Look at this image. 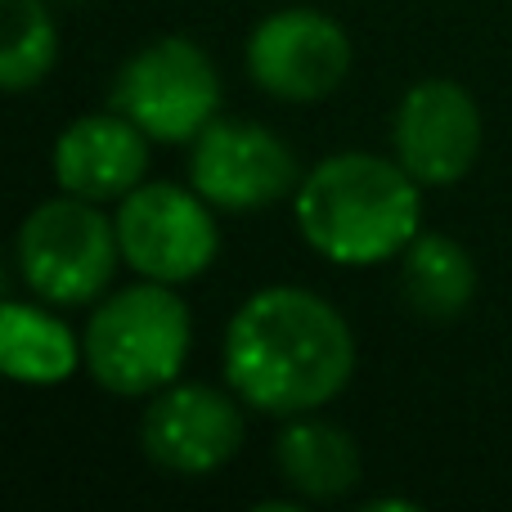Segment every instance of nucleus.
<instances>
[{"instance_id": "423d86ee", "label": "nucleus", "mask_w": 512, "mask_h": 512, "mask_svg": "<svg viewBox=\"0 0 512 512\" xmlns=\"http://www.w3.org/2000/svg\"><path fill=\"white\" fill-rule=\"evenodd\" d=\"M122 261L153 283H189L216 261L221 234L212 203L176 185H135L117 207Z\"/></svg>"}, {"instance_id": "6e6552de", "label": "nucleus", "mask_w": 512, "mask_h": 512, "mask_svg": "<svg viewBox=\"0 0 512 512\" xmlns=\"http://www.w3.org/2000/svg\"><path fill=\"white\" fill-rule=\"evenodd\" d=\"M396 162L427 189L459 185L481 153V108L459 81L427 77L405 90L391 122Z\"/></svg>"}, {"instance_id": "39448f33", "label": "nucleus", "mask_w": 512, "mask_h": 512, "mask_svg": "<svg viewBox=\"0 0 512 512\" xmlns=\"http://www.w3.org/2000/svg\"><path fill=\"white\" fill-rule=\"evenodd\" d=\"M113 108L158 144L198 140L221 108L216 63L203 54V45L185 41V36L149 41L117 72Z\"/></svg>"}, {"instance_id": "ddd939ff", "label": "nucleus", "mask_w": 512, "mask_h": 512, "mask_svg": "<svg viewBox=\"0 0 512 512\" xmlns=\"http://www.w3.org/2000/svg\"><path fill=\"white\" fill-rule=\"evenodd\" d=\"M400 292L414 315L450 324L477 297V265L463 243L445 239V234H418L400 252Z\"/></svg>"}, {"instance_id": "1a4fd4ad", "label": "nucleus", "mask_w": 512, "mask_h": 512, "mask_svg": "<svg viewBox=\"0 0 512 512\" xmlns=\"http://www.w3.org/2000/svg\"><path fill=\"white\" fill-rule=\"evenodd\" d=\"M189 185L221 212H261L297 194V158L265 126L212 122L189 153Z\"/></svg>"}, {"instance_id": "7ed1b4c3", "label": "nucleus", "mask_w": 512, "mask_h": 512, "mask_svg": "<svg viewBox=\"0 0 512 512\" xmlns=\"http://www.w3.org/2000/svg\"><path fill=\"white\" fill-rule=\"evenodd\" d=\"M194 342L189 306L171 292V283H140L90 315L81 351L86 369L113 396H158L180 378Z\"/></svg>"}, {"instance_id": "0eeeda50", "label": "nucleus", "mask_w": 512, "mask_h": 512, "mask_svg": "<svg viewBox=\"0 0 512 512\" xmlns=\"http://www.w3.org/2000/svg\"><path fill=\"white\" fill-rule=\"evenodd\" d=\"M248 72L265 95L283 104H315L351 72V41L342 23L310 5L274 9L248 36Z\"/></svg>"}, {"instance_id": "f257e3e1", "label": "nucleus", "mask_w": 512, "mask_h": 512, "mask_svg": "<svg viewBox=\"0 0 512 512\" xmlns=\"http://www.w3.org/2000/svg\"><path fill=\"white\" fill-rule=\"evenodd\" d=\"M225 382L256 414L297 418L342 396L355 373L346 319L310 288H261L234 310L221 346Z\"/></svg>"}, {"instance_id": "9b49d317", "label": "nucleus", "mask_w": 512, "mask_h": 512, "mask_svg": "<svg viewBox=\"0 0 512 512\" xmlns=\"http://www.w3.org/2000/svg\"><path fill=\"white\" fill-rule=\"evenodd\" d=\"M149 167V135L126 113H86L54 140V180L86 203H122Z\"/></svg>"}, {"instance_id": "2eb2a0df", "label": "nucleus", "mask_w": 512, "mask_h": 512, "mask_svg": "<svg viewBox=\"0 0 512 512\" xmlns=\"http://www.w3.org/2000/svg\"><path fill=\"white\" fill-rule=\"evenodd\" d=\"M5 45H0V86L9 95L41 86L59 59V32L41 0H0Z\"/></svg>"}, {"instance_id": "f03ea898", "label": "nucleus", "mask_w": 512, "mask_h": 512, "mask_svg": "<svg viewBox=\"0 0 512 512\" xmlns=\"http://www.w3.org/2000/svg\"><path fill=\"white\" fill-rule=\"evenodd\" d=\"M292 207L301 239L333 265H382L423 234L418 180L373 153L324 158L297 185Z\"/></svg>"}, {"instance_id": "20e7f679", "label": "nucleus", "mask_w": 512, "mask_h": 512, "mask_svg": "<svg viewBox=\"0 0 512 512\" xmlns=\"http://www.w3.org/2000/svg\"><path fill=\"white\" fill-rule=\"evenodd\" d=\"M117 225L99 203L68 194L41 203L18 230V270L36 297L54 306H86L108 288L117 270Z\"/></svg>"}, {"instance_id": "4468645a", "label": "nucleus", "mask_w": 512, "mask_h": 512, "mask_svg": "<svg viewBox=\"0 0 512 512\" xmlns=\"http://www.w3.org/2000/svg\"><path fill=\"white\" fill-rule=\"evenodd\" d=\"M77 337L68 324L45 310L27 306V301H5L0 315V369L5 378L23 382V387H54V382L72 378L81 360Z\"/></svg>"}, {"instance_id": "dca6fc26", "label": "nucleus", "mask_w": 512, "mask_h": 512, "mask_svg": "<svg viewBox=\"0 0 512 512\" xmlns=\"http://www.w3.org/2000/svg\"><path fill=\"white\" fill-rule=\"evenodd\" d=\"M369 508L373 512H391V508H396V512H414L418 504H414V499H373Z\"/></svg>"}, {"instance_id": "9d476101", "label": "nucleus", "mask_w": 512, "mask_h": 512, "mask_svg": "<svg viewBox=\"0 0 512 512\" xmlns=\"http://www.w3.org/2000/svg\"><path fill=\"white\" fill-rule=\"evenodd\" d=\"M140 445L176 477H207L239 454L243 414L225 391L203 382H171L144 409Z\"/></svg>"}, {"instance_id": "f8f14e48", "label": "nucleus", "mask_w": 512, "mask_h": 512, "mask_svg": "<svg viewBox=\"0 0 512 512\" xmlns=\"http://www.w3.org/2000/svg\"><path fill=\"white\" fill-rule=\"evenodd\" d=\"M274 463L301 499H342L360 481V450L351 432L324 418L297 414L274 441Z\"/></svg>"}]
</instances>
